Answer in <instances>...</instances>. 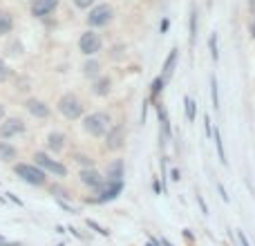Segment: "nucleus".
Masks as SVG:
<instances>
[{
	"label": "nucleus",
	"mask_w": 255,
	"mask_h": 246,
	"mask_svg": "<svg viewBox=\"0 0 255 246\" xmlns=\"http://www.w3.org/2000/svg\"><path fill=\"white\" fill-rule=\"evenodd\" d=\"M175 65H177V49H172L170 56L166 58V63H163V70H161V79L168 81L172 76V72H175Z\"/></svg>",
	"instance_id": "dca6fc26"
},
{
	"label": "nucleus",
	"mask_w": 255,
	"mask_h": 246,
	"mask_svg": "<svg viewBox=\"0 0 255 246\" xmlns=\"http://www.w3.org/2000/svg\"><path fill=\"white\" fill-rule=\"evenodd\" d=\"M220 193H222V199H224V202H229V195H226V190L222 188V186H220Z\"/></svg>",
	"instance_id": "473e14b6"
},
{
	"label": "nucleus",
	"mask_w": 255,
	"mask_h": 246,
	"mask_svg": "<svg viewBox=\"0 0 255 246\" xmlns=\"http://www.w3.org/2000/svg\"><path fill=\"white\" fill-rule=\"evenodd\" d=\"M211 92H213V108L220 110V90H217V79L215 76L211 79Z\"/></svg>",
	"instance_id": "4be33fe9"
},
{
	"label": "nucleus",
	"mask_w": 255,
	"mask_h": 246,
	"mask_svg": "<svg viewBox=\"0 0 255 246\" xmlns=\"http://www.w3.org/2000/svg\"><path fill=\"white\" fill-rule=\"evenodd\" d=\"M22 132H25L22 119H4L0 123V136H2V139H11V136L22 134Z\"/></svg>",
	"instance_id": "1a4fd4ad"
},
{
	"label": "nucleus",
	"mask_w": 255,
	"mask_h": 246,
	"mask_svg": "<svg viewBox=\"0 0 255 246\" xmlns=\"http://www.w3.org/2000/svg\"><path fill=\"white\" fill-rule=\"evenodd\" d=\"M7 76H9V67L4 65V61H0V83L7 81Z\"/></svg>",
	"instance_id": "bb28decb"
},
{
	"label": "nucleus",
	"mask_w": 255,
	"mask_h": 246,
	"mask_svg": "<svg viewBox=\"0 0 255 246\" xmlns=\"http://www.w3.org/2000/svg\"><path fill=\"white\" fill-rule=\"evenodd\" d=\"M58 112H61L65 119H79L83 115V103L76 94H63L58 99Z\"/></svg>",
	"instance_id": "7ed1b4c3"
},
{
	"label": "nucleus",
	"mask_w": 255,
	"mask_h": 246,
	"mask_svg": "<svg viewBox=\"0 0 255 246\" xmlns=\"http://www.w3.org/2000/svg\"><path fill=\"white\" fill-rule=\"evenodd\" d=\"M213 139H215L217 154H220V161L226 166V154H224V143H222V132H220V130H215V132H213Z\"/></svg>",
	"instance_id": "aec40b11"
},
{
	"label": "nucleus",
	"mask_w": 255,
	"mask_h": 246,
	"mask_svg": "<svg viewBox=\"0 0 255 246\" xmlns=\"http://www.w3.org/2000/svg\"><path fill=\"white\" fill-rule=\"evenodd\" d=\"M184 106H186V117H188V121L193 123L195 121V112H197V106H195V101L190 97L184 99Z\"/></svg>",
	"instance_id": "412c9836"
},
{
	"label": "nucleus",
	"mask_w": 255,
	"mask_h": 246,
	"mask_svg": "<svg viewBox=\"0 0 255 246\" xmlns=\"http://www.w3.org/2000/svg\"><path fill=\"white\" fill-rule=\"evenodd\" d=\"M2 119H4V106L0 103V121H2Z\"/></svg>",
	"instance_id": "72a5a7b5"
},
{
	"label": "nucleus",
	"mask_w": 255,
	"mask_h": 246,
	"mask_svg": "<svg viewBox=\"0 0 255 246\" xmlns=\"http://www.w3.org/2000/svg\"><path fill=\"white\" fill-rule=\"evenodd\" d=\"M13 157H16V148L4 143V141H0V159H2V161H11Z\"/></svg>",
	"instance_id": "6ab92c4d"
},
{
	"label": "nucleus",
	"mask_w": 255,
	"mask_h": 246,
	"mask_svg": "<svg viewBox=\"0 0 255 246\" xmlns=\"http://www.w3.org/2000/svg\"><path fill=\"white\" fill-rule=\"evenodd\" d=\"M204 132H206V136L213 134V132H211V119H208V115L204 117Z\"/></svg>",
	"instance_id": "c756f323"
},
{
	"label": "nucleus",
	"mask_w": 255,
	"mask_h": 246,
	"mask_svg": "<svg viewBox=\"0 0 255 246\" xmlns=\"http://www.w3.org/2000/svg\"><path fill=\"white\" fill-rule=\"evenodd\" d=\"M195 38H197V11L193 9V13H190V40L195 43Z\"/></svg>",
	"instance_id": "5701e85b"
},
{
	"label": "nucleus",
	"mask_w": 255,
	"mask_h": 246,
	"mask_svg": "<svg viewBox=\"0 0 255 246\" xmlns=\"http://www.w3.org/2000/svg\"><path fill=\"white\" fill-rule=\"evenodd\" d=\"M163 83H166V81H163L161 76L152 81V85H150V94H152V99L157 97V94H159V92H161V90H163Z\"/></svg>",
	"instance_id": "b1692460"
},
{
	"label": "nucleus",
	"mask_w": 255,
	"mask_h": 246,
	"mask_svg": "<svg viewBox=\"0 0 255 246\" xmlns=\"http://www.w3.org/2000/svg\"><path fill=\"white\" fill-rule=\"evenodd\" d=\"M58 7V0H34L31 2V16L45 18Z\"/></svg>",
	"instance_id": "9d476101"
},
{
	"label": "nucleus",
	"mask_w": 255,
	"mask_h": 246,
	"mask_svg": "<svg viewBox=\"0 0 255 246\" xmlns=\"http://www.w3.org/2000/svg\"><path fill=\"white\" fill-rule=\"evenodd\" d=\"M112 92V81L108 76L99 74L97 79H92V94L94 97H108Z\"/></svg>",
	"instance_id": "ddd939ff"
},
{
	"label": "nucleus",
	"mask_w": 255,
	"mask_h": 246,
	"mask_svg": "<svg viewBox=\"0 0 255 246\" xmlns=\"http://www.w3.org/2000/svg\"><path fill=\"white\" fill-rule=\"evenodd\" d=\"M83 74L88 76V79H97V76L101 74V63L99 61H88L83 65Z\"/></svg>",
	"instance_id": "a211bd4d"
},
{
	"label": "nucleus",
	"mask_w": 255,
	"mask_h": 246,
	"mask_svg": "<svg viewBox=\"0 0 255 246\" xmlns=\"http://www.w3.org/2000/svg\"><path fill=\"white\" fill-rule=\"evenodd\" d=\"M249 7H251V11L255 13V0H249Z\"/></svg>",
	"instance_id": "c9c22d12"
},
{
	"label": "nucleus",
	"mask_w": 255,
	"mask_h": 246,
	"mask_svg": "<svg viewBox=\"0 0 255 246\" xmlns=\"http://www.w3.org/2000/svg\"><path fill=\"white\" fill-rule=\"evenodd\" d=\"M238 242H240V246H251L249 244V238L242 233V231H238Z\"/></svg>",
	"instance_id": "c85d7f7f"
},
{
	"label": "nucleus",
	"mask_w": 255,
	"mask_h": 246,
	"mask_svg": "<svg viewBox=\"0 0 255 246\" xmlns=\"http://www.w3.org/2000/svg\"><path fill=\"white\" fill-rule=\"evenodd\" d=\"M34 159H36V166H38L43 172H52V175H56V177H65L67 175V168L63 166L61 161H56V159L47 157L45 152H36Z\"/></svg>",
	"instance_id": "20e7f679"
},
{
	"label": "nucleus",
	"mask_w": 255,
	"mask_h": 246,
	"mask_svg": "<svg viewBox=\"0 0 255 246\" xmlns=\"http://www.w3.org/2000/svg\"><path fill=\"white\" fill-rule=\"evenodd\" d=\"M108 134V150H119L121 145H124V141H126V127L124 125H115V127H110V130L106 132Z\"/></svg>",
	"instance_id": "9b49d317"
},
{
	"label": "nucleus",
	"mask_w": 255,
	"mask_h": 246,
	"mask_svg": "<svg viewBox=\"0 0 255 246\" xmlns=\"http://www.w3.org/2000/svg\"><path fill=\"white\" fill-rule=\"evenodd\" d=\"M13 29V18L9 11H4V9H0V36L9 34V31Z\"/></svg>",
	"instance_id": "f3484780"
},
{
	"label": "nucleus",
	"mask_w": 255,
	"mask_h": 246,
	"mask_svg": "<svg viewBox=\"0 0 255 246\" xmlns=\"http://www.w3.org/2000/svg\"><path fill=\"white\" fill-rule=\"evenodd\" d=\"M72 2H74L79 9H88V7H92L94 4V0H72Z\"/></svg>",
	"instance_id": "a878e982"
},
{
	"label": "nucleus",
	"mask_w": 255,
	"mask_h": 246,
	"mask_svg": "<svg viewBox=\"0 0 255 246\" xmlns=\"http://www.w3.org/2000/svg\"><path fill=\"white\" fill-rule=\"evenodd\" d=\"M101 47H103V40L97 31H85L79 40V49L85 54V56H94V54H99Z\"/></svg>",
	"instance_id": "423d86ee"
},
{
	"label": "nucleus",
	"mask_w": 255,
	"mask_h": 246,
	"mask_svg": "<svg viewBox=\"0 0 255 246\" xmlns=\"http://www.w3.org/2000/svg\"><path fill=\"white\" fill-rule=\"evenodd\" d=\"M0 246H18V242H11V240H7V238L0 235Z\"/></svg>",
	"instance_id": "7c9ffc66"
},
{
	"label": "nucleus",
	"mask_w": 255,
	"mask_h": 246,
	"mask_svg": "<svg viewBox=\"0 0 255 246\" xmlns=\"http://www.w3.org/2000/svg\"><path fill=\"white\" fill-rule=\"evenodd\" d=\"M251 36L255 38V18H253V22H251Z\"/></svg>",
	"instance_id": "f704fd0d"
},
{
	"label": "nucleus",
	"mask_w": 255,
	"mask_h": 246,
	"mask_svg": "<svg viewBox=\"0 0 255 246\" xmlns=\"http://www.w3.org/2000/svg\"><path fill=\"white\" fill-rule=\"evenodd\" d=\"M13 172H16L22 181H27V184H31V186H45V181H47L45 172L40 170L38 166H31V163H16Z\"/></svg>",
	"instance_id": "f03ea898"
},
{
	"label": "nucleus",
	"mask_w": 255,
	"mask_h": 246,
	"mask_svg": "<svg viewBox=\"0 0 255 246\" xmlns=\"http://www.w3.org/2000/svg\"><path fill=\"white\" fill-rule=\"evenodd\" d=\"M124 175H126V166L121 159H117V161H112L110 166H108V181H124Z\"/></svg>",
	"instance_id": "4468645a"
},
{
	"label": "nucleus",
	"mask_w": 255,
	"mask_h": 246,
	"mask_svg": "<svg viewBox=\"0 0 255 246\" xmlns=\"http://www.w3.org/2000/svg\"><path fill=\"white\" fill-rule=\"evenodd\" d=\"M25 108H27V112H29V115L36 117V119H47V117H49L47 103H43L40 99H29V101L25 103Z\"/></svg>",
	"instance_id": "f8f14e48"
},
{
	"label": "nucleus",
	"mask_w": 255,
	"mask_h": 246,
	"mask_svg": "<svg viewBox=\"0 0 255 246\" xmlns=\"http://www.w3.org/2000/svg\"><path fill=\"white\" fill-rule=\"evenodd\" d=\"M121 190H124V181H103V186L97 190V193H99L97 202L99 204L112 202V199H117L121 195Z\"/></svg>",
	"instance_id": "0eeeda50"
},
{
	"label": "nucleus",
	"mask_w": 255,
	"mask_h": 246,
	"mask_svg": "<svg viewBox=\"0 0 255 246\" xmlns=\"http://www.w3.org/2000/svg\"><path fill=\"white\" fill-rule=\"evenodd\" d=\"M161 244H163V246H172L170 242H166V240H161Z\"/></svg>",
	"instance_id": "e433bc0d"
},
{
	"label": "nucleus",
	"mask_w": 255,
	"mask_h": 246,
	"mask_svg": "<svg viewBox=\"0 0 255 246\" xmlns=\"http://www.w3.org/2000/svg\"><path fill=\"white\" fill-rule=\"evenodd\" d=\"M88 226H90V229H94V231H99V233H101V235H106V238H108V235H110L106 229H101V226H99L97 222H92V220H88Z\"/></svg>",
	"instance_id": "cd10ccee"
},
{
	"label": "nucleus",
	"mask_w": 255,
	"mask_h": 246,
	"mask_svg": "<svg viewBox=\"0 0 255 246\" xmlns=\"http://www.w3.org/2000/svg\"><path fill=\"white\" fill-rule=\"evenodd\" d=\"M83 127L92 136H106V132L112 127V119L106 112H92L83 119Z\"/></svg>",
	"instance_id": "f257e3e1"
},
{
	"label": "nucleus",
	"mask_w": 255,
	"mask_h": 246,
	"mask_svg": "<svg viewBox=\"0 0 255 246\" xmlns=\"http://www.w3.org/2000/svg\"><path fill=\"white\" fill-rule=\"evenodd\" d=\"M47 148L52 150V152H63V148H65V134L52 132V134L47 136Z\"/></svg>",
	"instance_id": "2eb2a0df"
},
{
	"label": "nucleus",
	"mask_w": 255,
	"mask_h": 246,
	"mask_svg": "<svg viewBox=\"0 0 255 246\" xmlns=\"http://www.w3.org/2000/svg\"><path fill=\"white\" fill-rule=\"evenodd\" d=\"M208 45H211V56H213V61H220V52H217V34L211 36Z\"/></svg>",
	"instance_id": "393cba45"
},
{
	"label": "nucleus",
	"mask_w": 255,
	"mask_h": 246,
	"mask_svg": "<svg viewBox=\"0 0 255 246\" xmlns=\"http://www.w3.org/2000/svg\"><path fill=\"white\" fill-rule=\"evenodd\" d=\"M79 177H81V184H85L88 188H92V190H99L103 186V175L99 170H94V168H83V170L79 172Z\"/></svg>",
	"instance_id": "6e6552de"
},
{
	"label": "nucleus",
	"mask_w": 255,
	"mask_h": 246,
	"mask_svg": "<svg viewBox=\"0 0 255 246\" xmlns=\"http://www.w3.org/2000/svg\"><path fill=\"white\" fill-rule=\"evenodd\" d=\"M112 18H115V9H112L110 4H99V7H94L92 11H90L88 22L92 27H106L112 22Z\"/></svg>",
	"instance_id": "39448f33"
},
{
	"label": "nucleus",
	"mask_w": 255,
	"mask_h": 246,
	"mask_svg": "<svg viewBox=\"0 0 255 246\" xmlns=\"http://www.w3.org/2000/svg\"><path fill=\"white\" fill-rule=\"evenodd\" d=\"M197 202H199V206H202V213H204V215H206V213H208V208H206V204H204L202 195H197Z\"/></svg>",
	"instance_id": "2f4dec72"
}]
</instances>
